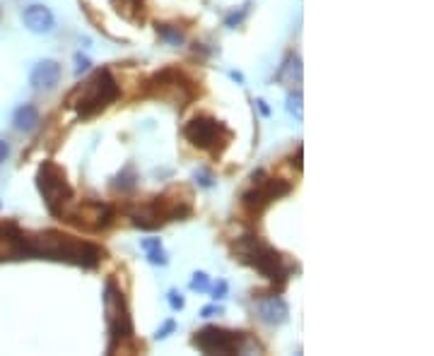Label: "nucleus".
<instances>
[{
  "mask_svg": "<svg viewBox=\"0 0 434 356\" xmlns=\"http://www.w3.org/2000/svg\"><path fill=\"white\" fill-rule=\"evenodd\" d=\"M30 258L58 260V263L92 270L102 263L104 250L89 241L75 239L63 231H41L36 236H30Z\"/></svg>",
  "mask_w": 434,
  "mask_h": 356,
  "instance_id": "1",
  "label": "nucleus"
},
{
  "mask_svg": "<svg viewBox=\"0 0 434 356\" xmlns=\"http://www.w3.org/2000/svg\"><path fill=\"white\" fill-rule=\"evenodd\" d=\"M232 255L234 260L253 268L266 279H271L273 284H277V287H282L292 272V265L287 263L285 255L273 248V246H268L266 241H261L258 236H242V239H237L232 244Z\"/></svg>",
  "mask_w": 434,
  "mask_h": 356,
  "instance_id": "2",
  "label": "nucleus"
},
{
  "mask_svg": "<svg viewBox=\"0 0 434 356\" xmlns=\"http://www.w3.org/2000/svg\"><path fill=\"white\" fill-rule=\"evenodd\" d=\"M121 89L116 78L111 75V70L102 68L87 80V82L78 84L73 92L65 99V106L73 108L80 118H92L97 116L99 111H104L106 106L119 99Z\"/></svg>",
  "mask_w": 434,
  "mask_h": 356,
  "instance_id": "3",
  "label": "nucleus"
},
{
  "mask_svg": "<svg viewBox=\"0 0 434 356\" xmlns=\"http://www.w3.org/2000/svg\"><path fill=\"white\" fill-rule=\"evenodd\" d=\"M36 188H39L41 198H44L46 207L54 217H60L65 212V207L73 202V186L68 181L63 166H58L56 161H44L36 171Z\"/></svg>",
  "mask_w": 434,
  "mask_h": 356,
  "instance_id": "4",
  "label": "nucleus"
},
{
  "mask_svg": "<svg viewBox=\"0 0 434 356\" xmlns=\"http://www.w3.org/2000/svg\"><path fill=\"white\" fill-rule=\"evenodd\" d=\"M104 316H106L108 335H111V342H108L106 351L111 354L116 346L133 340L135 335L133 318H130V311L128 306H126V298L114 282H106V287H104Z\"/></svg>",
  "mask_w": 434,
  "mask_h": 356,
  "instance_id": "5",
  "label": "nucleus"
},
{
  "mask_svg": "<svg viewBox=\"0 0 434 356\" xmlns=\"http://www.w3.org/2000/svg\"><path fill=\"white\" fill-rule=\"evenodd\" d=\"M183 135H186V140L193 147H198L203 152H210L215 156L222 154L225 147L232 140V132L210 116H196L193 121H188L186 128H183Z\"/></svg>",
  "mask_w": 434,
  "mask_h": 356,
  "instance_id": "6",
  "label": "nucleus"
},
{
  "mask_svg": "<svg viewBox=\"0 0 434 356\" xmlns=\"http://www.w3.org/2000/svg\"><path fill=\"white\" fill-rule=\"evenodd\" d=\"M290 191L292 186L282 181V178H266L263 171H258V174H253V188L242 195V207L249 215L258 217L273 200L285 198Z\"/></svg>",
  "mask_w": 434,
  "mask_h": 356,
  "instance_id": "7",
  "label": "nucleus"
},
{
  "mask_svg": "<svg viewBox=\"0 0 434 356\" xmlns=\"http://www.w3.org/2000/svg\"><path fill=\"white\" fill-rule=\"evenodd\" d=\"M60 219L70 222V224H75L78 229L84 231H102L114 222V210L106 202L99 200H82L78 205L70 202L63 215H60Z\"/></svg>",
  "mask_w": 434,
  "mask_h": 356,
  "instance_id": "8",
  "label": "nucleus"
},
{
  "mask_svg": "<svg viewBox=\"0 0 434 356\" xmlns=\"http://www.w3.org/2000/svg\"><path fill=\"white\" fill-rule=\"evenodd\" d=\"M150 94L164 102H172L174 106H186L196 97V89H193L191 80L183 78L179 70H162L150 80Z\"/></svg>",
  "mask_w": 434,
  "mask_h": 356,
  "instance_id": "9",
  "label": "nucleus"
},
{
  "mask_svg": "<svg viewBox=\"0 0 434 356\" xmlns=\"http://www.w3.org/2000/svg\"><path fill=\"white\" fill-rule=\"evenodd\" d=\"M193 346L201 349L203 354H239L244 346V335L242 332L222 330V327L207 325L196 332L193 337Z\"/></svg>",
  "mask_w": 434,
  "mask_h": 356,
  "instance_id": "10",
  "label": "nucleus"
},
{
  "mask_svg": "<svg viewBox=\"0 0 434 356\" xmlns=\"http://www.w3.org/2000/svg\"><path fill=\"white\" fill-rule=\"evenodd\" d=\"M22 22H25V27L32 34H51L56 27L54 12L46 5H30L22 12Z\"/></svg>",
  "mask_w": 434,
  "mask_h": 356,
  "instance_id": "11",
  "label": "nucleus"
},
{
  "mask_svg": "<svg viewBox=\"0 0 434 356\" xmlns=\"http://www.w3.org/2000/svg\"><path fill=\"white\" fill-rule=\"evenodd\" d=\"M60 80V65L56 60H41L30 75V84L34 89H54Z\"/></svg>",
  "mask_w": 434,
  "mask_h": 356,
  "instance_id": "12",
  "label": "nucleus"
},
{
  "mask_svg": "<svg viewBox=\"0 0 434 356\" xmlns=\"http://www.w3.org/2000/svg\"><path fill=\"white\" fill-rule=\"evenodd\" d=\"M258 313H261V320H266L268 325H282L290 318V306L280 296H271L258 303Z\"/></svg>",
  "mask_w": 434,
  "mask_h": 356,
  "instance_id": "13",
  "label": "nucleus"
},
{
  "mask_svg": "<svg viewBox=\"0 0 434 356\" xmlns=\"http://www.w3.org/2000/svg\"><path fill=\"white\" fill-rule=\"evenodd\" d=\"M39 123H41L39 111H36L32 104H22V106L15 111V116H12V126H15L17 130H22V132L34 130Z\"/></svg>",
  "mask_w": 434,
  "mask_h": 356,
  "instance_id": "14",
  "label": "nucleus"
},
{
  "mask_svg": "<svg viewBox=\"0 0 434 356\" xmlns=\"http://www.w3.org/2000/svg\"><path fill=\"white\" fill-rule=\"evenodd\" d=\"M277 82H285V84H299L301 80V60L297 54H290L285 58V63L280 65V70H277Z\"/></svg>",
  "mask_w": 434,
  "mask_h": 356,
  "instance_id": "15",
  "label": "nucleus"
},
{
  "mask_svg": "<svg viewBox=\"0 0 434 356\" xmlns=\"http://www.w3.org/2000/svg\"><path fill=\"white\" fill-rule=\"evenodd\" d=\"M111 5L128 22H140L145 15V0H111Z\"/></svg>",
  "mask_w": 434,
  "mask_h": 356,
  "instance_id": "16",
  "label": "nucleus"
},
{
  "mask_svg": "<svg viewBox=\"0 0 434 356\" xmlns=\"http://www.w3.org/2000/svg\"><path fill=\"white\" fill-rule=\"evenodd\" d=\"M140 248L148 253V260L152 265H167L169 263V258H167V253H164L162 241L159 239H143L140 241Z\"/></svg>",
  "mask_w": 434,
  "mask_h": 356,
  "instance_id": "17",
  "label": "nucleus"
},
{
  "mask_svg": "<svg viewBox=\"0 0 434 356\" xmlns=\"http://www.w3.org/2000/svg\"><path fill=\"white\" fill-rule=\"evenodd\" d=\"M157 34L162 36L164 41L174 44V46H179L183 41V34L176 29V27H172V25H157Z\"/></svg>",
  "mask_w": 434,
  "mask_h": 356,
  "instance_id": "18",
  "label": "nucleus"
},
{
  "mask_svg": "<svg viewBox=\"0 0 434 356\" xmlns=\"http://www.w3.org/2000/svg\"><path fill=\"white\" fill-rule=\"evenodd\" d=\"M287 111L295 113L297 121L304 118V111H301V92H290L287 94Z\"/></svg>",
  "mask_w": 434,
  "mask_h": 356,
  "instance_id": "19",
  "label": "nucleus"
},
{
  "mask_svg": "<svg viewBox=\"0 0 434 356\" xmlns=\"http://www.w3.org/2000/svg\"><path fill=\"white\" fill-rule=\"evenodd\" d=\"M191 289H193V292H201V294L210 292V279H207V274L205 272H196V274H193Z\"/></svg>",
  "mask_w": 434,
  "mask_h": 356,
  "instance_id": "20",
  "label": "nucleus"
},
{
  "mask_svg": "<svg viewBox=\"0 0 434 356\" xmlns=\"http://www.w3.org/2000/svg\"><path fill=\"white\" fill-rule=\"evenodd\" d=\"M196 183H201L203 188H212V174L207 169L196 171Z\"/></svg>",
  "mask_w": 434,
  "mask_h": 356,
  "instance_id": "21",
  "label": "nucleus"
},
{
  "mask_svg": "<svg viewBox=\"0 0 434 356\" xmlns=\"http://www.w3.org/2000/svg\"><path fill=\"white\" fill-rule=\"evenodd\" d=\"M119 186L121 188H133L135 186V176H133V169H126V174H121L119 176Z\"/></svg>",
  "mask_w": 434,
  "mask_h": 356,
  "instance_id": "22",
  "label": "nucleus"
},
{
  "mask_svg": "<svg viewBox=\"0 0 434 356\" xmlns=\"http://www.w3.org/2000/svg\"><path fill=\"white\" fill-rule=\"evenodd\" d=\"M247 12H249V8H242V10H239V12H232V15H229L227 20H225V25H227V27L242 25V20H244V17H247Z\"/></svg>",
  "mask_w": 434,
  "mask_h": 356,
  "instance_id": "23",
  "label": "nucleus"
},
{
  "mask_svg": "<svg viewBox=\"0 0 434 356\" xmlns=\"http://www.w3.org/2000/svg\"><path fill=\"white\" fill-rule=\"evenodd\" d=\"M174 330H176V322H174V320H167V322H164L162 327H159V330H157V335H155V337H157V340H167V337L172 335Z\"/></svg>",
  "mask_w": 434,
  "mask_h": 356,
  "instance_id": "24",
  "label": "nucleus"
},
{
  "mask_svg": "<svg viewBox=\"0 0 434 356\" xmlns=\"http://www.w3.org/2000/svg\"><path fill=\"white\" fill-rule=\"evenodd\" d=\"M227 289H229L227 282H225V279H220V282L212 287V298H215V301H217V298H225V296H227Z\"/></svg>",
  "mask_w": 434,
  "mask_h": 356,
  "instance_id": "25",
  "label": "nucleus"
},
{
  "mask_svg": "<svg viewBox=\"0 0 434 356\" xmlns=\"http://www.w3.org/2000/svg\"><path fill=\"white\" fill-rule=\"evenodd\" d=\"M169 306L172 311H181L183 308V296L179 292H169Z\"/></svg>",
  "mask_w": 434,
  "mask_h": 356,
  "instance_id": "26",
  "label": "nucleus"
},
{
  "mask_svg": "<svg viewBox=\"0 0 434 356\" xmlns=\"http://www.w3.org/2000/svg\"><path fill=\"white\" fill-rule=\"evenodd\" d=\"M75 63H78V68H75V73H78V75H82L84 73V70H89V65H92V63H89V58H84V56H75Z\"/></svg>",
  "mask_w": 434,
  "mask_h": 356,
  "instance_id": "27",
  "label": "nucleus"
},
{
  "mask_svg": "<svg viewBox=\"0 0 434 356\" xmlns=\"http://www.w3.org/2000/svg\"><path fill=\"white\" fill-rule=\"evenodd\" d=\"M222 308H220V306H205V308H203V311H201V316L203 318H212V316H222Z\"/></svg>",
  "mask_w": 434,
  "mask_h": 356,
  "instance_id": "28",
  "label": "nucleus"
},
{
  "mask_svg": "<svg viewBox=\"0 0 434 356\" xmlns=\"http://www.w3.org/2000/svg\"><path fill=\"white\" fill-rule=\"evenodd\" d=\"M8 154H10V147H8V142L0 140V164L8 159Z\"/></svg>",
  "mask_w": 434,
  "mask_h": 356,
  "instance_id": "29",
  "label": "nucleus"
},
{
  "mask_svg": "<svg viewBox=\"0 0 434 356\" xmlns=\"http://www.w3.org/2000/svg\"><path fill=\"white\" fill-rule=\"evenodd\" d=\"M256 104H258V108H261V113H263V116H271V108L266 106V102H263V99H258Z\"/></svg>",
  "mask_w": 434,
  "mask_h": 356,
  "instance_id": "30",
  "label": "nucleus"
}]
</instances>
